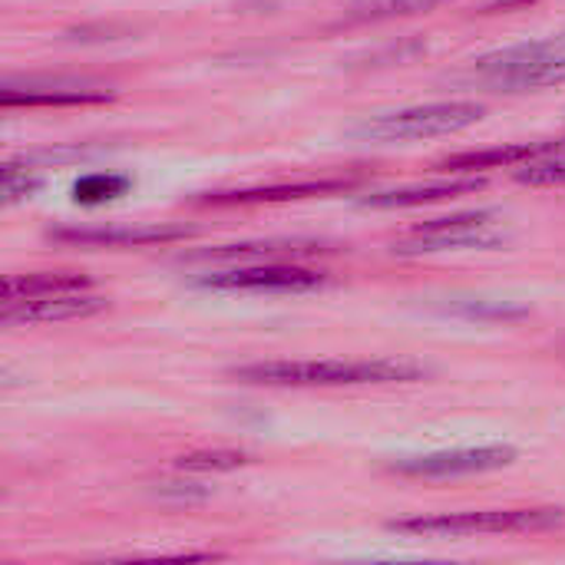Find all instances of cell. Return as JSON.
<instances>
[{
	"label": "cell",
	"instance_id": "6da1fadb",
	"mask_svg": "<svg viewBox=\"0 0 565 565\" xmlns=\"http://www.w3.org/2000/svg\"><path fill=\"white\" fill-rule=\"evenodd\" d=\"M242 384L268 387H354V384H407L420 381L424 367L404 361H265L228 371Z\"/></svg>",
	"mask_w": 565,
	"mask_h": 565
},
{
	"label": "cell",
	"instance_id": "7a4b0ae2",
	"mask_svg": "<svg viewBox=\"0 0 565 565\" xmlns=\"http://www.w3.org/2000/svg\"><path fill=\"white\" fill-rule=\"evenodd\" d=\"M565 526V510L556 507H533V510H477V513H437V516H414L394 520L387 530L404 536H427V540H460V536H497V533H546Z\"/></svg>",
	"mask_w": 565,
	"mask_h": 565
},
{
	"label": "cell",
	"instance_id": "3957f363",
	"mask_svg": "<svg viewBox=\"0 0 565 565\" xmlns=\"http://www.w3.org/2000/svg\"><path fill=\"white\" fill-rule=\"evenodd\" d=\"M470 79L500 93H530L565 83V46L556 40L520 43L473 60Z\"/></svg>",
	"mask_w": 565,
	"mask_h": 565
},
{
	"label": "cell",
	"instance_id": "277c9868",
	"mask_svg": "<svg viewBox=\"0 0 565 565\" xmlns=\"http://www.w3.org/2000/svg\"><path fill=\"white\" fill-rule=\"evenodd\" d=\"M487 113L483 103L470 99H450V103H427V106H407L394 113H381L374 119H364L354 136L371 142H414V139H434L460 132L473 122H480Z\"/></svg>",
	"mask_w": 565,
	"mask_h": 565
},
{
	"label": "cell",
	"instance_id": "5b68a950",
	"mask_svg": "<svg viewBox=\"0 0 565 565\" xmlns=\"http://www.w3.org/2000/svg\"><path fill=\"white\" fill-rule=\"evenodd\" d=\"M507 242V225L497 212H460L447 218H430L414 225L404 238L394 242V255H440V252H487Z\"/></svg>",
	"mask_w": 565,
	"mask_h": 565
},
{
	"label": "cell",
	"instance_id": "8992f818",
	"mask_svg": "<svg viewBox=\"0 0 565 565\" xmlns=\"http://www.w3.org/2000/svg\"><path fill=\"white\" fill-rule=\"evenodd\" d=\"M116 99V89L93 79L70 76H7L0 86V106H96Z\"/></svg>",
	"mask_w": 565,
	"mask_h": 565
},
{
	"label": "cell",
	"instance_id": "52a82bcc",
	"mask_svg": "<svg viewBox=\"0 0 565 565\" xmlns=\"http://www.w3.org/2000/svg\"><path fill=\"white\" fill-rule=\"evenodd\" d=\"M513 463H516L513 447L487 444V447H460V450H440L427 457H407V460H397L391 470L401 477H417V480H450V477L493 473Z\"/></svg>",
	"mask_w": 565,
	"mask_h": 565
},
{
	"label": "cell",
	"instance_id": "ba28073f",
	"mask_svg": "<svg viewBox=\"0 0 565 565\" xmlns=\"http://www.w3.org/2000/svg\"><path fill=\"white\" fill-rule=\"evenodd\" d=\"M328 278L298 265H245L225 271H205L195 285L212 291H315Z\"/></svg>",
	"mask_w": 565,
	"mask_h": 565
},
{
	"label": "cell",
	"instance_id": "9c48e42d",
	"mask_svg": "<svg viewBox=\"0 0 565 565\" xmlns=\"http://www.w3.org/2000/svg\"><path fill=\"white\" fill-rule=\"evenodd\" d=\"M109 308V298L93 295V288L83 291H56L43 298H26V301H10L0 308L3 324H50V321H73V318H89Z\"/></svg>",
	"mask_w": 565,
	"mask_h": 565
},
{
	"label": "cell",
	"instance_id": "30bf717a",
	"mask_svg": "<svg viewBox=\"0 0 565 565\" xmlns=\"http://www.w3.org/2000/svg\"><path fill=\"white\" fill-rule=\"evenodd\" d=\"M195 228L189 225H142V228H53L50 238L89 248H146V245H169L192 238Z\"/></svg>",
	"mask_w": 565,
	"mask_h": 565
},
{
	"label": "cell",
	"instance_id": "8fae6325",
	"mask_svg": "<svg viewBox=\"0 0 565 565\" xmlns=\"http://www.w3.org/2000/svg\"><path fill=\"white\" fill-rule=\"evenodd\" d=\"M354 189V179H308V182H278L258 189H232V192H209L199 199L202 205H252V202H291L311 195H334Z\"/></svg>",
	"mask_w": 565,
	"mask_h": 565
},
{
	"label": "cell",
	"instance_id": "7c38bea8",
	"mask_svg": "<svg viewBox=\"0 0 565 565\" xmlns=\"http://www.w3.org/2000/svg\"><path fill=\"white\" fill-rule=\"evenodd\" d=\"M563 142H513V146H490V149H470V152H457L437 162V169L447 172H487V169H516L526 166L553 149H559Z\"/></svg>",
	"mask_w": 565,
	"mask_h": 565
},
{
	"label": "cell",
	"instance_id": "4fadbf2b",
	"mask_svg": "<svg viewBox=\"0 0 565 565\" xmlns=\"http://www.w3.org/2000/svg\"><path fill=\"white\" fill-rule=\"evenodd\" d=\"M483 189V179H444V182H427V185H404V189H387V192H371L361 199V209H414V205H434L444 199H457L467 192Z\"/></svg>",
	"mask_w": 565,
	"mask_h": 565
},
{
	"label": "cell",
	"instance_id": "5bb4252c",
	"mask_svg": "<svg viewBox=\"0 0 565 565\" xmlns=\"http://www.w3.org/2000/svg\"><path fill=\"white\" fill-rule=\"evenodd\" d=\"M93 288L89 275L79 271H36V275H13L3 281L0 288V301H26V298H43V295H56V291H83Z\"/></svg>",
	"mask_w": 565,
	"mask_h": 565
},
{
	"label": "cell",
	"instance_id": "9a60e30c",
	"mask_svg": "<svg viewBox=\"0 0 565 565\" xmlns=\"http://www.w3.org/2000/svg\"><path fill=\"white\" fill-rule=\"evenodd\" d=\"M440 3H454V0H358L348 13V23H377V20H394V17H414V13H427Z\"/></svg>",
	"mask_w": 565,
	"mask_h": 565
},
{
	"label": "cell",
	"instance_id": "2e32d148",
	"mask_svg": "<svg viewBox=\"0 0 565 565\" xmlns=\"http://www.w3.org/2000/svg\"><path fill=\"white\" fill-rule=\"evenodd\" d=\"M516 182L523 185H533V189H553V185H565V142L559 149L526 162V166H516Z\"/></svg>",
	"mask_w": 565,
	"mask_h": 565
},
{
	"label": "cell",
	"instance_id": "e0dca14e",
	"mask_svg": "<svg viewBox=\"0 0 565 565\" xmlns=\"http://www.w3.org/2000/svg\"><path fill=\"white\" fill-rule=\"evenodd\" d=\"M129 189L126 175H83L73 185V202L79 205H96V202H109L116 195H122Z\"/></svg>",
	"mask_w": 565,
	"mask_h": 565
},
{
	"label": "cell",
	"instance_id": "ac0fdd59",
	"mask_svg": "<svg viewBox=\"0 0 565 565\" xmlns=\"http://www.w3.org/2000/svg\"><path fill=\"white\" fill-rule=\"evenodd\" d=\"M248 457L245 454H235V450H202V454H189V457H179V470H189V473H209V470H238L245 467Z\"/></svg>",
	"mask_w": 565,
	"mask_h": 565
},
{
	"label": "cell",
	"instance_id": "d6986e66",
	"mask_svg": "<svg viewBox=\"0 0 565 565\" xmlns=\"http://www.w3.org/2000/svg\"><path fill=\"white\" fill-rule=\"evenodd\" d=\"M308 245L301 242H265V245H228L218 252H209L205 258H245V255H281V252H295L301 255Z\"/></svg>",
	"mask_w": 565,
	"mask_h": 565
}]
</instances>
